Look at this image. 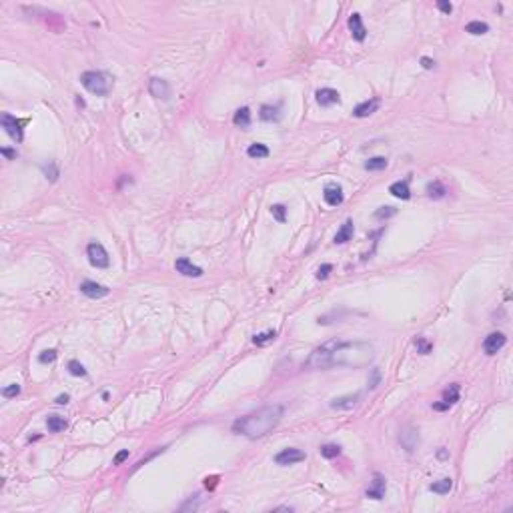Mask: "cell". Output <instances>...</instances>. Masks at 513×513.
Listing matches in <instances>:
<instances>
[{
    "mask_svg": "<svg viewBox=\"0 0 513 513\" xmlns=\"http://www.w3.org/2000/svg\"><path fill=\"white\" fill-rule=\"evenodd\" d=\"M0 153H2L6 159H16V151H12V148H0Z\"/></svg>",
    "mask_w": 513,
    "mask_h": 513,
    "instance_id": "42",
    "label": "cell"
},
{
    "mask_svg": "<svg viewBox=\"0 0 513 513\" xmlns=\"http://www.w3.org/2000/svg\"><path fill=\"white\" fill-rule=\"evenodd\" d=\"M399 441H401V445H403L405 451L413 453L415 449H417V445H419V431L415 429V427H411V425L403 427L401 433H399Z\"/></svg>",
    "mask_w": 513,
    "mask_h": 513,
    "instance_id": "7",
    "label": "cell"
},
{
    "mask_svg": "<svg viewBox=\"0 0 513 513\" xmlns=\"http://www.w3.org/2000/svg\"><path fill=\"white\" fill-rule=\"evenodd\" d=\"M365 168L367 170H383V168H387V159L385 157H375V159H369L367 163H365Z\"/></svg>",
    "mask_w": 513,
    "mask_h": 513,
    "instance_id": "30",
    "label": "cell"
},
{
    "mask_svg": "<svg viewBox=\"0 0 513 513\" xmlns=\"http://www.w3.org/2000/svg\"><path fill=\"white\" fill-rule=\"evenodd\" d=\"M489 30V26L485 23H481V20H471L467 26H465V32L469 34H473V36H479V34H485Z\"/></svg>",
    "mask_w": 513,
    "mask_h": 513,
    "instance_id": "27",
    "label": "cell"
},
{
    "mask_svg": "<svg viewBox=\"0 0 513 513\" xmlns=\"http://www.w3.org/2000/svg\"><path fill=\"white\" fill-rule=\"evenodd\" d=\"M389 192L393 197L397 199H403V201H407L411 199V190H409V181H397L389 187Z\"/></svg>",
    "mask_w": 513,
    "mask_h": 513,
    "instance_id": "19",
    "label": "cell"
},
{
    "mask_svg": "<svg viewBox=\"0 0 513 513\" xmlns=\"http://www.w3.org/2000/svg\"><path fill=\"white\" fill-rule=\"evenodd\" d=\"M175 269H177V273H181L185 277H195V279L203 277V269L197 267V265H192L187 256H181V259L175 261Z\"/></svg>",
    "mask_w": 513,
    "mask_h": 513,
    "instance_id": "12",
    "label": "cell"
},
{
    "mask_svg": "<svg viewBox=\"0 0 513 513\" xmlns=\"http://www.w3.org/2000/svg\"><path fill=\"white\" fill-rule=\"evenodd\" d=\"M433 409H435V411H445V409H449V407H447L445 403H433Z\"/></svg>",
    "mask_w": 513,
    "mask_h": 513,
    "instance_id": "45",
    "label": "cell"
},
{
    "mask_svg": "<svg viewBox=\"0 0 513 513\" xmlns=\"http://www.w3.org/2000/svg\"><path fill=\"white\" fill-rule=\"evenodd\" d=\"M69 373H70L72 377H84V375H87V369H84V365H82L80 361L72 359V361L69 363Z\"/></svg>",
    "mask_w": 513,
    "mask_h": 513,
    "instance_id": "31",
    "label": "cell"
},
{
    "mask_svg": "<svg viewBox=\"0 0 513 513\" xmlns=\"http://www.w3.org/2000/svg\"><path fill=\"white\" fill-rule=\"evenodd\" d=\"M301 461H305V453L301 449H295V447H287L275 455L277 465H295V463H301Z\"/></svg>",
    "mask_w": 513,
    "mask_h": 513,
    "instance_id": "6",
    "label": "cell"
},
{
    "mask_svg": "<svg viewBox=\"0 0 513 513\" xmlns=\"http://www.w3.org/2000/svg\"><path fill=\"white\" fill-rule=\"evenodd\" d=\"M78 289H80L82 295H87V297H91V299H102V297L109 295V289H106L104 285L94 283V281H84V283H80Z\"/></svg>",
    "mask_w": 513,
    "mask_h": 513,
    "instance_id": "13",
    "label": "cell"
},
{
    "mask_svg": "<svg viewBox=\"0 0 513 513\" xmlns=\"http://www.w3.org/2000/svg\"><path fill=\"white\" fill-rule=\"evenodd\" d=\"M457 401H459V383H453L451 387L443 393V403L447 407H451V405H455Z\"/></svg>",
    "mask_w": 513,
    "mask_h": 513,
    "instance_id": "25",
    "label": "cell"
},
{
    "mask_svg": "<svg viewBox=\"0 0 513 513\" xmlns=\"http://www.w3.org/2000/svg\"><path fill=\"white\" fill-rule=\"evenodd\" d=\"M271 215L279 223H285L287 221V207L285 205H273L271 207Z\"/></svg>",
    "mask_w": 513,
    "mask_h": 513,
    "instance_id": "32",
    "label": "cell"
},
{
    "mask_svg": "<svg viewBox=\"0 0 513 513\" xmlns=\"http://www.w3.org/2000/svg\"><path fill=\"white\" fill-rule=\"evenodd\" d=\"M315 98H317V102H319L321 106H331V104H339V102H341L339 93L333 91V89H319V91L315 93Z\"/></svg>",
    "mask_w": 513,
    "mask_h": 513,
    "instance_id": "15",
    "label": "cell"
},
{
    "mask_svg": "<svg viewBox=\"0 0 513 513\" xmlns=\"http://www.w3.org/2000/svg\"><path fill=\"white\" fill-rule=\"evenodd\" d=\"M80 82L82 87L87 89L89 93L96 94V96H106L111 93V80L104 72L100 70H87L80 74Z\"/></svg>",
    "mask_w": 513,
    "mask_h": 513,
    "instance_id": "3",
    "label": "cell"
},
{
    "mask_svg": "<svg viewBox=\"0 0 513 513\" xmlns=\"http://www.w3.org/2000/svg\"><path fill=\"white\" fill-rule=\"evenodd\" d=\"M365 495L371 497V499H377V501L385 497V477H383L381 473H375L373 483H371V487L365 491Z\"/></svg>",
    "mask_w": 513,
    "mask_h": 513,
    "instance_id": "16",
    "label": "cell"
},
{
    "mask_svg": "<svg viewBox=\"0 0 513 513\" xmlns=\"http://www.w3.org/2000/svg\"><path fill=\"white\" fill-rule=\"evenodd\" d=\"M379 98H369V100H365V102H361V104H357L355 106V111H353V117H357V118H365V117H371L373 113H377V109H379Z\"/></svg>",
    "mask_w": 513,
    "mask_h": 513,
    "instance_id": "14",
    "label": "cell"
},
{
    "mask_svg": "<svg viewBox=\"0 0 513 513\" xmlns=\"http://www.w3.org/2000/svg\"><path fill=\"white\" fill-rule=\"evenodd\" d=\"M415 347H417V353H421V355L431 353V349H433V345H431L427 339H423V337H417V339H415Z\"/></svg>",
    "mask_w": 513,
    "mask_h": 513,
    "instance_id": "33",
    "label": "cell"
},
{
    "mask_svg": "<svg viewBox=\"0 0 513 513\" xmlns=\"http://www.w3.org/2000/svg\"><path fill=\"white\" fill-rule=\"evenodd\" d=\"M451 487H453V479L451 477H443V479H439V481L429 485V489L433 491V493H437V495H447L449 491H451Z\"/></svg>",
    "mask_w": 513,
    "mask_h": 513,
    "instance_id": "23",
    "label": "cell"
},
{
    "mask_svg": "<svg viewBox=\"0 0 513 513\" xmlns=\"http://www.w3.org/2000/svg\"><path fill=\"white\" fill-rule=\"evenodd\" d=\"M323 199H325V203H327L329 207H339L341 203L345 201V195H343V188H341V185H337V183L325 185Z\"/></svg>",
    "mask_w": 513,
    "mask_h": 513,
    "instance_id": "10",
    "label": "cell"
},
{
    "mask_svg": "<svg viewBox=\"0 0 513 513\" xmlns=\"http://www.w3.org/2000/svg\"><path fill=\"white\" fill-rule=\"evenodd\" d=\"M353 233H355V227H353V221L349 219V221L343 223V227H341V229L337 231V234H335V243H337V245H345L347 241L353 239Z\"/></svg>",
    "mask_w": 513,
    "mask_h": 513,
    "instance_id": "18",
    "label": "cell"
},
{
    "mask_svg": "<svg viewBox=\"0 0 513 513\" xmlns=\"http://www.w3.org/2000/svg\"><path fill=\"white\" fill-rule=\"evenodd\" d=\"M395 209L393 207H381V209H377L375 210V219H379V221H383V219H391L393 215H395Z\"/></svg>",
    "mask_w": 513,
    "mask_h": 513,
    "instance_id": "34",
    "label": "cell"
},
{
    "mask_svg": "<svg viewBox=\"0 0 513 513\" xmlns=\"http://www.w3.org/2000/svg\"><path fill=\"white\" fill-rule=\"evenodd\" d=\"M421 67H423V69H427V70H429V69H433V67H435V62H433L431 58H427V56H423V58H421Z\"/></svg>",
    "mask_w": 513,
    "mask_h": 513,
    "instance_id": "40",
    "label": "cell"
},
{
    "mask_svg": "<svg viewBox=\"0 0 513 513\" xmlns=\"http://www.w3.org/2000/svg\"><path fill=\"white\" fill-rule=\"evenodd\" d=\"M277 339V331H265V333H259V335H255L253 337V343L255 345H267V343H271V341H275Z\"/></svg>",
    "mask_w": 513,
    "mask_h": 513,
    "instance_id": "29",
    "label": "cell"
},
{
    "mask_svg": "<svg viewBox=\"0 0 513 513\" xmlns=\"http://www.w3.org/2000/svg\"><path fill=\"white\" fill-rule=\"evenodd\" d=\"M361 395L355 393V395H345V397H339V399H333L331 401V409H353L355 405L359 403Z\"/></svg>",
    "mask_w": 513,
    "mask_h": 513,
    "instance_id": "17",
    "label": "cell"
},
{
    "mask_svg": "<svg viewBox=\"0 0 513 513\" xmlns=\"http://www.w3.org/2000/svg\"><path fill=\"white\" fill-rule=\"evenodd\" d=\"M437 457H439V459H447V457H449V453H447V449H445V447H441L439 451H437Z\"/></svg>",
    "mask_w": 513,
    "mask_h": 513,
    "instance_id": "44",
    "label": "cell"
},
{
    "mask_svg": "<svg viewBox=\"0 0 513 513\" xmlns=\"http://www.w3.org/2000/svg\"><path fill=\"white\" fill-rule=\"evenodd\" d=\"M69 401H70V395H67V393H64V395H58V397H56V403H58V405H67Z\"/></svg>",
    "mask_w": 513,
    "mask_h": 513,
    "instance_id": "43",
    "label": "cell"
},
{
    "mask_svg": "<svg viewBox=\"0 0 513 513\" xmlns=\"http://www.w3.org/2000/svg\"><path fill=\"white\" fill-rule=\"evenodd\" d=\"M375 349L367 341H329V343L317 347L309 359L305 361V369L309 371H325L337 367L359 369L373 361Z\"/></svg>",
    "mask_w": 513,
    "mask_h": 513,
    "instance_id": "1",
    "label": "cell"
},
{
    "mask_svg": "<svg viewBox=\"0 0 513 513\" xmlns=\"http://www.w3.org/2000/svg\"><path fill=\"white\" fill-rule=\"evenodd\" d=\"M247 155L251 159H267L269 157V146L267 144H261V142H253L249 148H247Z\"/></svg>",
    "mask_w": 513,
    "mask_h": 513,
    "instance_id": "24",
    "label": "cell"
},
{
    "mask_svg": "<svg viewBox=\"0 0 513 513\" xmlns=\"http://www.w3.org/2000/svg\"><path fill=\"white\" fill-rule=\"evenodd\" d=\"M124 459H128V449H122V451H118L113 459V465H120Z\"/></svg>",
    "mask_w": 513,
    "mask_h": 513,
    "instance_id": "38",
    "label": "cell"
},
{
    "mask_svg": "<svg viewBox=\"0 0 513 513\" xmlns=\"http://www.w3.org/2000/svg\"><path fill=\"white\" fill-rule=\"evenodd\" d=\"M331 271H333V265H329V263H327V265H321L319 271H317V279H319V281H325Z\"/></svg>",
    "mask_w": 513,
    "mask_h": 513,
    "instance_id": "37",
    "label": "cell"
},
{
    "mask_svg": "<svg viewBox=\"0 0 513 513\" xmlns=\"http://www.w3.org/2000/svg\"><path fill=\"white\" fill-rule=\"evenodd\" d=\"M20 391H23V389H20V385H18V383H12V385H8V387L2 389V395H4L6 399H12V397H18Z\"/></svg>",
    "mask_w": 513,
    "mask_h": 513,
    "instance_id": "35",
    "label": "cell"
},
{
    "mask_svg": "<svg viewBox=\"0 0 513 513\" xmlns=\"http://www.w3.org/2000/svg\"><path fill=\"white\" fill-rule=\"evenodd\" d=\"M45 170H47V177H48V166H45ZM56 177H58V170H56V166L50 163V181H56Z\"/></svg>",
    "mask_w": 513,
    "mask_h": 513,
    "instance_id": "41",
    "label": "cell"
},
{
    "mask_svg": "<svg viewBox=\"0 0 513 513\" xmlns=\"http://www.w3.org/2000/svg\"><path fill=\"white\" fill-rule=\"evenodd\" d=\"M233 122L237 124V126H241V128H247L251 126V111H249V106H241V109L234 113V117H233Z\"/></svg>",
    "mask_w": 513,
    "mask_h": 513,
    "instance_id": "21",
    "label": "cell"
},
{
    "mask_svg": "<svg viewBox=\"0 0 513 513\" xmlns=\"http://www.w3.org/2000/svg\"><path fill=\"white\" fill-rule=\"evenodd\" d=\"M47 427H48L50 433H60V431H64V429L69 427V421L64 419V417H60V415H48Z\"/></svg>",
    "mask_w": 513,
    "mask_h": 513,
    "instance_id": "20",
    "label": "cell"
},
{
    "mask_svg": "<svg viewBox=\"0 0 513 513\" xmlns=\"http://www.w3.org/2000/svg\"><path fill=\"white\" fill-rule=\"evenodd\" d=\"M275 511H293V507H275Z\"/></svg>",
    "mask_w": 513,
    "mask_h": 513,
    "instance_id": "46",
    "label": "cell"
},
{
    "mask_svg": "<svg viewBox=\"0 0 513 513\" xmlns=\"http://www.w3.org/2000/svg\"><path fill=\"white\" fill-rule=\"evenodd\" d=\"M261 118L267 120V122H271V120L277 122L281 118V104H275V106L265 104V106H261Z\"/></svg>",
    "mask_w": 513,
    "mask_h": 513,
    "instance_id": "22",
    "label": "cell"
},
{
    "mask_svg": "<svg viewBox=\"0 0 513 513\" xmlns=\"http://www.w3.org/2000/svg\"><path fill=\"white\" fill-rule=\"evenodd\" d=\"M87 256H89V263L93 267H96V269H106L111 265L109 253H106V249L100 243H91L87 247Z\"/></svg>",
    "mask_w": 513,
    "mask_h": 513,
    "instance_id": "4",
    "label": "cell"
},
{
    "mask_svg": "<svg viewBox=\"0 0 513 513\" xmlns=\"http://www.w3.org/2000/svg\"><path fill=\"white\" fill-rule=\"evenodd\" d=\"M445 192H447V188H445L439 181L427 185V197H429V199H443Z\"/></svg>",
    "mask_w": 513,
    "mask_h": 513,
    "instance_id": "26",
    "label": "cell"
},
{
    "mask_svg": "<svg viewBox=\"0 0 513 513\" xmlns=\"http://www.w3.org/2000/svg\"><path fill=\"white\" fill-rule=\"evenodd\" d=\"M437 8H439L441 12H445V14H451V10H453L451 2H445V0H439V2H437Z\"/></svg>",
    "mask_w": 513,
    "mask_h": 513,
    "instance_id": "39",
    "label": "cell"
},
{
    "mask_svg": "<svg viewBox=\"0 0 513 513\" xmlns=\"http://www.w3.org/2000/svg\"><path fill=\"white\" fill-rule=\"evenodd\" d=\"M505 343H507V337L503 335V333H499V331H495V333H489L487 337H485V341H483V351H485V355H495V353H499L503 347H505Z\"/></svg>",
    "mask_w": 513,
    "mask_h": 513,
    "instance_id": "5",
    "label": "cell"
},
{
    "mask_svg": "<svg viewBox=\"0 0 513 513\" xmlns=\"http://www.w3.org/2000/svg\"><path fill=\"white\" fill-rule=\"evenodd\" d=\"M283 419V407L281 405H267L253 413H247L233 423V433L249 437V439H261L269 435L279 421Z\"/></svg>",
    "mask_w": 513,
    "mask_h": 513,
    "instance_id": "2",
    "label": "cell"
},
{
    "mask_svg": "<svg viewBox=\"0 0 513 513\" xmlns=\"http://www.w3.org/2000/svg\"><path fill=\"white\" fill-rule=\"evenodd\" d=\"M56 357H58V355H56L54 349H47V351H42V353L38 355V361H40V363H54Z\"/></svg>",
    "mask_w": 513,
    "mask_h": 513,
    "instance_id": "36",
    "label": "cell"
},
{
    "mask_svg": "<svg viewBox=\"0 0 513 513\" xmlns=\"http://www.w3.org/2000/svg\"><path fill=\"white\" fill-rule=\"evenodd\" d=\"M321 455H323L325 459H335L341 455V445H335V443H327L321 447Z\"/></svg>",
    "mask_w": 513,
    "mask_h": 513,
    "instance_id": "28",
    "label": "cell"
},
{
    "mask_svg": "<svg viewBox=\"0 0 513 513\" xmlns=\"http://www.w3.org/2000/svg\"><path fill=\"white\" fill-rule=\"evenodd\" d=\"M0 122H2V128L6 131V135L14 140V142H20L23 140V124H20L12 115H2V118H0Z\"/></svg>",
    "mask_w": 513,
    "mask_h": 513,
    "instance_id": "9",
    "label": "cell"
},
{
    "mask_svg": "<svg viewBox=\"0 0 513 513\" xmlns=\"http://www.w3.org/2000/svg\"><path fill=\"white\" fill-rule=\"evenodd\" d=\"M349 30H351V34H353V38H355L357 42L365 40L367 28H365V24H363V16H361L359 12H353V14L349 16Z\"/></svg>",
    "mask_w": 513,
    "mask_h": 513,
    "instance_id": "11",
    "label": "cell"
},
{
    "mask_svg": "<svg viewBox=\"0 0 513 513\" xmlns=\"http://www.w3.org/2000/svg\"><path fill=\"white\" fill-rule=\"evenodd\" d=\"M148 93H151L155 98H159V100H168L170 98V84L164 78L153 76L151 80H148Z\"/></svg>",
    "mask_w": 513,
    "mask_h": 513,
    "instance_id": "8",
    "label": "cell"
}]
</instances>
